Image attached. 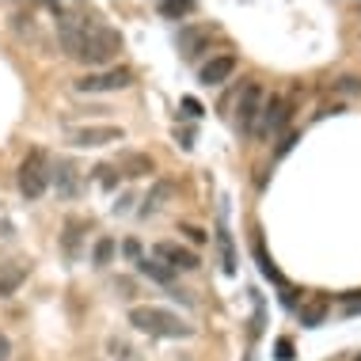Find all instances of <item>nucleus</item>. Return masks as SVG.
<instances>
[{
	"label": "nucleus",
	"instance_id": "obj_27",
	"mask_svg": "<svg viewBox=\"0 0 361 361\" xmlns=\"http://www.w3.org/2000/svg\"><path fill=\"white\" fill-rule=\"evenodd\" d=\"M8 354H12V343H8L4 335H0V361H8Z\"/></svg>",
	"mask_w": 361,
	"mask_h": 361
},
{
	"label": "nucleus",
	"instance_id": "obj_12",
	"mask_svg": "<svg viewBox=\"0 0 361 361\" xmlns=\"http://www.w3.org/2000/svg\"><path fill=\"white\" fill-rule=\"evenodd\" d=\"M122 171L130 175V179H145V175H156V164L145 152H126L122 156Z\"/></svg>",
	"mask_w": 361,
	"mask_h": 361
},
{
	"label": "nucleus",
	"instance_id": "obj_13",
	"mask_svg": "<svg viewBox=\"0 0 361 361\" xmlns=\"http://www.w3.org/2000/svg\"><path fill=\"white\" fill-rule=\"evenodd\" d=\"M194 8H198V4H190V0H160L156 12H160L164 19H187Z\"/></svg>",
	"mask_w": 361,
	"mask_h": 361
},
{
	"label": "nucleus",
	"instance_id": "obj_24",
	"mask_svg": "<svg viewBox=\"0 0 361 361\" xmlns=\"http://www.w3.org/2000/svg\"><path fill=\"white\" fill-rule=\"evenodd\" d=\"M343 308L350 312V316H357V312H361V293H350V297L343 300Z\"/></svg>",
	"mask_w": 361,
	"mask_h": 361
},
{
	"label": "nucleus",
	"instance_id": "obj_14",
	"mask_svg": "<svg viewBox=\"0 0 361 361\" xmlns=\"http://www.w3.org/2000/svg\"><path fill=\"white\" fill-rule=\"evenodd\" d=\"M137 267H141L145 278H156V281H164V286H171V281H175V270L164 267V262H156V259H141Z\"/></svg>",
	"mask_w": 361,
	"mask_h": 361
},
{
	"label": "nucleus",
	"instance_id": "obj_7",
	"mask_svg": "<svg viewBox=\"0 0 361 361\" xmlns=\"http://www.w3.org/2000/svg\"><path fill=\"white\" fill-rule=\"evenodd\" d=\"M156 259H160L164 267H171L175 274H179V270H198V267H202V259L194 255V251H187L183 243H175V240L156 243Z\"/></svg>",
	"mask_w": 361,
	"mask_h": 361
},
{
	"label": "nucleus",
	"instance_id": "obj_22",
	"mask_svg": "<svg viewBox=\"0 0 361 361\" xmlns=\"http://www.w3.org/2000/svg\"><path fill=\"white\" fill-rule=\"evenodd\" d=\"M179 232H183V236H190L194 243H206V240H209V236H206V232H202V228H198V224H179Z\"/></svg>",
	"mask_w": 361,
	"mask_h": 361
},
{
	"label": "nucleus",
	"instance_id": "obj_8",
	"mask_svg": "<svg viewBox=\"0 0 361 361\" xmlns=\"http://www.w3.org/2000/svg\"><path fill=\"white\" fill-rule=\"evenodd\" d=\"M232 73H236V57H232V54H217L213 61H206L198 69V80L206 84V87H217V84L228 80Z\"/></svg>",
	"mask_w": 361,
	"mask_h": 361
},
{
	"label": "nucleus",
	"instance_id": "obj_25",
	"mask_svg": "<svg viewBox=\"0 0 361 361\" xmlns=\"http://www.w3.org/2000/svg\"><path fill=\"white\" fill-rule=\"evenodd\" d=\"M122 255H126V259H137V255H141L137 240H126V243H122Z\"/></svg>",
	"mask_w": 361,
	"mask_h": 361
},
{
	"label": "nucleus",
	"instance_id": "obj_29",
	"mask_svg": "<svg viewBox=\"0 0 361 361\" xmlns=\"http://www.w3.org/2000/svg\"><path fill=\"white\" fill-rule=\"evenodd\" d=\"M247 361H255V357H247Z\"/></svg>",
	"mask_w": 361,
	"mask_h": 361
},
{
	"label": "nucleus",
	"instance_id": "obj_6",
	"mask_svg": "<svg viewBox=\"0 0 361 361\" xmlns=\"http://www.w3.org/2000/svg\"><path fill=\"white\" fill-rule=\"evenodd\" d=\"M259 114H262V87L247 84V92H243L240 103H236V126L243 133H255L259 130Z\"/></svg>",
	"mask_w": 361,
	"mask_h": 361
},
{
	"label": "nucleus",
	"instance_id": "obj_2",
	"mask_svg": "<svg viewBox=\"0 0 361 361\" xmlns=\"http://www.w3.org/2000/svg\"><path fill=\"white\" fill-rule=\"evenodd\" d=\"M130 327H137V331H145V335H152V338H187L190 335L187 319H179L168 308H152V305L133 308L130 312Z\"/></svg>",
	"mask_w": 361,
	"mask_h": 361
},
{
	"label": "nucleus",
	"instance_id": "obj_10",
	"mask_svg": "<svg viewBox=\"0 0 361 361\" xmlns=\"http://www.w3.org/2000/svg\"><path fill=\"white\" fill-rule=\"evenodd\" d=\"M23 281H27V267H23V262H0V300L12 297Z\"/></svg>",
	"mask_w": 361,
	"mask_h": 361
},
{
	"label": "nucleus",
	"instance_id": "obj_15",
	"mask_svg": "<svg viewBox=\"0 0 361 361\" xmlns=\"http://www.w3.org/2000/svg\"><path fill=\"white\" fill-rule=\"evenodd\" d=\"M114 251H118V247H114V240H111V236H99V240H95V247H92L95 267H106V262L114 259Z\"/></svg>",
	"mask_w": 361,
	"mask_h": 361
},
{
	"label": "nucleus",
	"instance_id": "obj_19",
	"mask_svg": "<svg viewBox=\"0 0 361 361\" xmlns=\"http://www.w3.org/2000/svg\"><path fill=\"white\" fill-rule=\"evenodd\" d=\"M57 187H61V194H76V183H73V164H61V171H57Z\"/></svg>",
	"mask_w": 361,
	"mask_h": 361
},
{
	"label": "nucleus",
	"instance_id": "obj_3",
	"mask_svg": "<svg viewBox=\"0 0 361 361\" xmlns=\"http://www.w3.org/2000/svg\"><path fill=\"white\" fill-rule=\"evenodd\" d=\"M46 187H50V175H46V152L42 149H31L23 156V164H19V194H23L27 202L42 198Z\"/></svg>",
	"mask_w": 361,
	"mask_h": 361
},
{
	"label": "nucleus",
	"instance_id": "obj_16",
	"mask_svg": "<svg viewBox=\"0 0 361 361\" xmlns=\"http://www.w3.org/2000/svg\"><path fill=\"white\" fill-rule=\"evenodd\" d=\"M84 228H87L84 221H73L69 228H65V240H61V243H65V251H69V255H76V251H80V232H84Z\"/></svg>",
	"mask_w": 361,
	"mask_h": 361
},
{
	"label": "nucleus",
	"instance_id": "obj_28",
	"mask_svg": "<svg viewBox=\"0 0 361 361\" xmlns=\"http://www.w3.org/2000/svg\"><path fill=\"white\" fill-rule=\"evenodd\" d=\"M354 361H361V354H357V357H354Z\"/></svg>",
	"mask_w": 361,
	"mask_h": 361
},
{
	"label": "nucleus",
	"instance_id": "obj_18",
	"mask_svg": "<svg viewBox=\"0 0 361 361\" xmlns=\"http://www.w3.org/2000/svg\"><path fill=\"white\" fill-rule=\"evenodd\" d=\"M221 236V251H224V274H236V251L228 243V232H217Z\"/></svg>",
	"mask_w": 361,
	"mask_h": 361
},
{
	"label": "nucleus",
	"instance_id": "obj_26",
	"mask_svg": "<svg viewBox=\"0 0 361 361\" xmlns=\"http://www.w3.org/2000/svg\"><path fill=\"white\" fill-rule=\"evenodd\" d=\"M319 319H324V305H316L312 312H305V324L312 327V324H319Z\"/></svg>",
	"mask_w": 361,
	"mask_h": 361
},
{
	"label": "nucleus",
	"instance_id": "obj_9",
	"mask_svg": "<svg viewBox=\"0 0 361 361\" xmlns=\"http://www.w3.org/2000/svg\"><path fill=\"white\" fill-rule=\"evenodd\" d=\"M286 122H289V99H286V95H274V99L267 103V111L259 114V130H255V133H262V137H267V133L281 130Z\"/></svg>",
	"mask_w": 361,
	"mask_h": 361
},
{
	"label": "nucleus",
	"instance_id": "obj_4",
	"mask_svg": "<svg viewBox=\"0 0 361 361\" xmlns=\"http://www.w3.org/2000/svg\"><path fill=\"white\" fill-rule=\"evenodd\" d=\"M130 69H103V73H87L80 76L73 87L80 95H92V92H118V87H130Z\"/></svg>",
	"mask_w": 361,
	"mask_h": 361
},
{
	"label": "nucleus",
	"instance_id": "obj_23",
	"mask_svg": "<svg viewBox=\"0 0 361 361\" xmlns=\"http://www.w3.org/2000/svg\"><path fill=\"white\" fill-rule=\"evenodd\" d=\"M183 114H187V118H202V103L198 99H183Z\"/></svg>",
	"mask_w": 361,
	"mask_h": 361
},
{
	"label": "nucleus",
	"instance_id": "obj_20",
	"mask_svg": "<svg viewBox=\"0 0 361 361\" xmlns=\"http://www.w3.org/2000/svg\"><path fill=\"white\" fill-rule=\"evenodd\" d=\"M255 259L262 262V274H267L270 281H278V286H281V274H278L274 267H270V259H267V247H262V243H255Z\"/></svg>",
	"mask_w": 361,
	"mask_h": 361
},
{
	"label": "nucleus",
	"instance_id": "obj_11",
	"mask_svg": "<svg viewBox=\"0 0 361 361\" xmlns=\"http://www.w3.org/2000/svg\"><path fill=\"white\" fill-rule=\"evenodd\" d=\"M213 38H217V31H213V27H190V31L183 35V50H187V57H198V54L213 42Z\"/></svg>",
	"mask_w": 361,
	"mask_h": 361
},
{
	"label": "nucleus",
	"instance_id": "obj_17",
	"mask_svg": "<svg viewBox=\"0 0 361 361\" xmlns=\"http://www.w3.org/2000/svg\"><path fill=\"white\" fill-rule=\"evenodd\" d=\"M95 175H99V187H103V190H114V187H118V168H114V164H99V168H95Z\"/></svg>",
	"mask_w": 361,
	"mask_h": 361
},
{
	"label": "nucleus",
	"instance_id": "obj_1",
	"mask_svg": "<svg viewBox=\"0 0 361 361\" xmlns=\"http://www.w3.org/2000/svg\"><path fill=\"white\" fill-rule=\"evenodd\" d=\"M50 12L57 16V35H61V50L80 65H111L122 54V35L111 23H103L92 8L73 4H50Z\"/></svg>",
	"mask_w": 361,
	"mask_h": 361
},
{
	"label": "nucleus",
	"instance_id": "obj_5",
	"mask_svg": "<svg viewBox=\"0 0 361 361\" xmlns=\"http://www.w3.org/2000/svg\"><path fill=\"white\" fill-rule=\"evenodd\" d=\"M126 130L122 126H80V130H69V141L76 149H95V145H114L122 141Z\"/></svg>",
	"mask_w": 361,
	"mask_h": 361
},
{
	"label": "nucleus",
	"instance_id": "obj_21",
	"mask_svg": "<svg viewBox=\"0 0 361 361\" xmlns=\"http://www.w3.org/2000/svg\"><path fill=\"white\" fill-rule=\"evenodd\" d=\"M274 357L278 361H297V346H293L289 338H278V343H274Z\"/></svg>",
	"mask_w": 361,
	"mask_h": 361
}]
</instances>
